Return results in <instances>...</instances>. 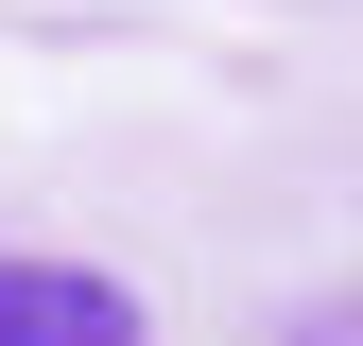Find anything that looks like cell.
Listing matches in <instances>:
<instances>
[{"instance_id": "cell-1", "label": "cell", "mask_w": 363, "mask_h": 346, "mask_svg": "<svg viewBox=\"0 0 363 346\" xmlns=\"http://www.w3.org/2000/svg\"><path fill=\"white\" fill-rule=\"evenodd\" d=\"M0 346H139V294L104 260H0Z\"/></svg>"}]
</instances>
